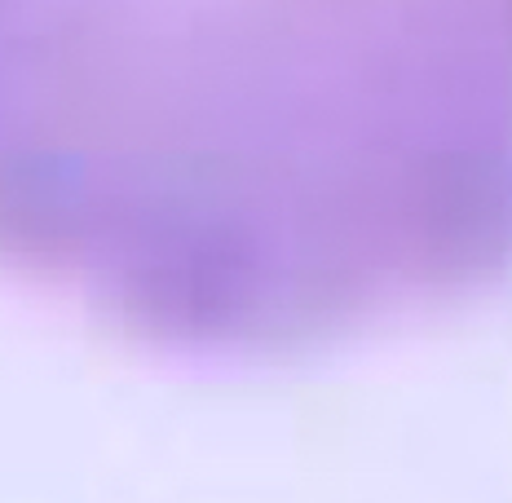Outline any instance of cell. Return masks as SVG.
Here are the masks:
<instances>
[{"mask_svg":"<svg viewBox=\"0 0 512 503\" xmlns=\"http://www.w3.org/2000/svg\"><path fill=\"white\" fill-rule=\"evenodd\" d=\"M0 274L274 362L512 278V0H0Z\"/></svg>","mask_w":512,"mask_h":503,"instance_id":"1","label":"cell"}]
</instances>
